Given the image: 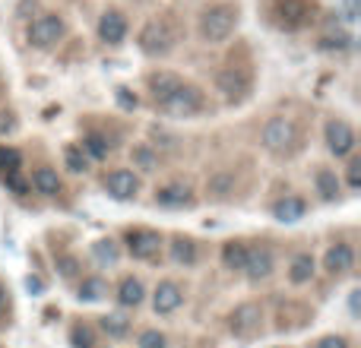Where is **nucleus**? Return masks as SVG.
<instances>
[{
    "mask_svg": "<svg viewBox=\"0 0 361 348\" xmlns=\"http://www.w3.org/2000/svg\"><path fill=\"white\" fill-rule=\"evenodd\" d=\"M314 275V256L311 254H298L292 260V269H288V279L295 282V285H305V282H311Z\"/></svg>",
    "mask_w": 361,
    "mask_h": 348,
    "instance_id": "nucleus-19",
    "label": "nucleus"
},
{
    "mask_svg": "<svg viewBox=\"0 0 361 348\" xmlns=\"http://www.w3.org/2000/svg\"><path fill=\"white\" fill-rule=\"evenodd\" d=\"M86 149L92 152L95 159H105V156H108V143H105L102 137H89V139H86Z\"/></svg>",
    "mask_w": 361,
    "mask_h": 348,
    "instance_id": "nucleus-33",
    "label": "nucleus"
},
{
    "mask_svg": "<svg viewBox=\"0 0 361 348\" xmlns=\"http://www.w3.org/2000/svg\"><path fill=\"white\" fill-rule=\"evenodd\" d=\"M133 162H137L143 171H156L159 168V156L149 149V146H137V149H133Z\"/></svg>",
    "mask_w": 361,
    "mask_h": 348,
    "instance_id": "nucleus-25",
    "label": "nucleus"
},
{
    "mask_svg": "<svg viewBox=\"0 0 361 348\" xmlns=\"http://www.w3.org/2000/svg\"><path fill=\"white\" fill-rule=\"evenodd\" d=\"M63 159H67V168L76 171V174L89 168V162H86V156H82L80 146H67V149H63Z\"/></svg>",
    "mask_w": 361,
    "mask_h": 348,
    "instance_id": "nucleus-26",
    "label": "nucleus"
},
{
    "mask_svg": "<svg viewBox=\"0 0 361 348\" xmlns=\"http://www.w3.org/2000/svg\"><path fill=\"white\" fill-rule=\"evenodd\" d=\"M180 301H184V292H180V285H175V282H159L156 298H152V304H156V313H175L178 307H180Z\"/></svg>",
    "mask_w": 361,
    "mask_h": 348,
    "instance_id": "nucleus-13",
    "label": "nucleus"
},
{
    "mask_svg": "<svg viewBox=\"0 0 361 348\" xmlns=\"http://www.w3.org/2000/svg\"><path fill=\"white\" fill-rule=\"evenodd\" d=\"M32 184L38 187V193H48V197H54V193L61 190V178H57L51 168H38L32 174Z\"/></svg>",
    "mask_w": 361,
    "mask_h": 348,
    "instance_id": "nucleus-20",
    "label": "nucleus"
},
{
    "mask_svg": "<svg viewBox=\"0 0 361 348\" xmlns=\"http://www.w3.org/2000/svg\"><path fill=\"white\" fill-rule=\"evenodd\" d=\"M260 320H263V311L257 304H241L235 307V313L228 317V330L235 336H254L260 330Z\"/></svg>",
    "mask_w": 361,
    "mask_h": 348,
    "instance_id": "nucleus-8",
    "label": "nucleus"
},
{
    "mask_svg": "<svg viewBox=\"0 0 361 348\" xmlns=\"http://www.w3.org/2000/svg\"><path fill=\"white\" fill-rule=\"evenodd\" d=\"M95 256H99V260L114 263V260H118V247H114L111 241H99V244H95Z\"/></svg>",
    "mask_w": 361,
    "mask_h": 348,
    "instance_id": "nucleus-32",
    "label": "nucleus"
},
{
    "mask_svg": "<svg viewBox=\"0 0 361 348\" xmlns=\"http://www.w3.org/2000/svg\"><path fill=\"white\" fill-rule=\"evenodd\" d=\"M178 86H180V80L175 73H165V70H162V73H152L149 76V92H152V99H156L159 105H162V101L169 99Z\"/></svg>",
    "mask_w": 361,
    "mask_h": 348,
    "instance_id": "nucleus-16",
    "label": "nucleus"
},
{
    "mask_svg": "<svg viewBox=\"0 0 361 348\" xmlns=\"http://www.w3.org/2000/svg\"><path fill=\"white\" fill-rule=\"evenodd\" d=\"M118 99H121V105H127V108L137 105V99H130V95H127V89H118Z\"/></svg>",
    "mask_w": 361,
    "mask_h": 348,
    "instance_id": "nucleus-38",
    "label": "nucleus"
},
{
    "mask_svg": "<svg viewBox=\"0 0 361 348\" xmlns=\"http://www.w3.org/2000/svg\"><path fill=\"white\" fill-rule=\"evenodd\" d=\"M127 35V19L121 16L118 10H108L105 16L99 19V38L108 44H121Z\"/></svg>",
    "mask_w": 361,
    "mask_h": 348,
    "instance_id": "nucleus-12",
    "label": "nucleus"
},
{
    "mask_svg": "<svg viewBox=\"0 0 361 348\" xmlns=\"http://www.w3.org/2000/svg\"><path fill=\"white\" fill-rule=\"evenodd\" d=\"M352 263H355V254H352L349 244H336V247L326 250L324 266L330 269L333 275H343V273H349V269H352Z\"/></svg>",
    "mask_w": 361,
    "mask_h": 348,
    "instance_id": "nucleus-14",
    "label": "nucleus"
},
{
    "mask_svg": "<svg viewBox=\"0 0 361 348\" xmlns=\"http://www.w3.org/2000/svg\"><path fill=\"white\" fill-rule=\"evenodd\" d=\"M159 108H162L165 114H175V118H193V114L203 108V92H200L197 86H184V82H180Z\"/></svg>",
    "mask_w": 361,
    "mask_h": 348,
    "instance_id": "nucleus-4",
    "label": "nucleus"
},
{
    "mask_svg": "<svg viewBox=\"0 0 361 348\" xmlns=\"http://www.w3.org/2000/svg\"><path fill=\"white\" fill-rule=\"evenodd\" d=\"M216 86L225 101H241L250 92V70L247 67H225L219 70Z\"/></svg>",
    "mask_w": 361,
    "mask_h": 348,
    "instance_id": "nucleus-5",
    "label": "nucleus"
},
{
    "mask_svg": "<svg viewBox=\"0 0 361 348\" xmlns=\"http://www.w3.org/2000/svg\"><path fill=\"white\" fill-rule=\"evenodd\" d=\"M326 143H330V152L349 156V152L355 149V133H352V127L345 124V120H330V124H326Z\"/></svg>",
    "mask_w": 361,
    "mask_h": 348,
    "instance_id": "nucleus-9",
    "label": "nucleus"
},
{
    "mask_svg": "<svg viewBox=\"0 0 361 348\" xmlns=\"http://www.w3.org/2000/svg\"><path fill=\"white\" fill-rule=\"evenodd\" d=\"M61 35H63V19L57 16V13H44V16H38L35 23L29 25V42L35 44V48H51Z\"/></svg>",
    "mask_w": 361,
    "mask_h": 348,
    "instance_id": "nucleus-6",
    "label": "nucleus"
},
{
    "mask_svg": "<svg viewBox=\"0 0 361 348\" xmlns=\"http://www.w3.org/2000/svg\"><path fill=\"white\" fill-rule=\"evenodd\" d=\"M305 199H298V197H286V199H279V203L273 206V216L279 218V222H298L301 216H305Z\"/></svg>",
    "mask_w": 361,
    "mask_h": 348,
    "instance_id": "nucleus-17",
    "label": "nucleus"
},
{
    "mask_svg": "<svg viewBox=\"0 0 361 348\" xmlns=\"http://www.w3.org/2000/svg\"><path fill=\"white\" fill-rule=\"evenodd\" d=\"M105 292H108V288H105V282H102V279H86L80 285V298L82 301H99Z\"/></svg>",
    "mask_w": 361,
    "mask_h": 348,
    "instance_id": "nucleus-27",
    "label": "nucleus"
},
{
    "mask_svg": "<svg viewBox=\"0 0 361 348\" xmlns=\"http://www.w3.org/2000/svg\"><path fill=\"white\" fill-rule=\"evenodd\" d=\"M156 203L159 206H169V209H178V206L190 203V187L187 184H169L156 193Z\"/></svg>",
    "mask_w": 361,
    "mask_h": 348,
    "instance_id": "nucleus-15",
    "label": "nucleus"
},
{
    "mask_svg": "<svg viewBox=\"0 0 361 348\" xmlns=\"http://www.w3.org/2000/svg\"><path fill=\"white\" fill-rule=\"evenodd\" d=\"M235 19H238L235 6H225V4L209 6V10L203 13V19H200V38L209 44L225 42V38L231 35V29H235Z\"/></svg>",
    "mask_w": 361,
    "mask_h": 348,
    "instance_id": "nucleus-2",
    "label": "nucleus"
},
{
    "mask_svg": "<svg viewBox=\"0 0 361 348\" xmlns=\"http://www.w3.org/2000/svg\"><path fill=\"white\" fill-rule=\"evenodd\" d=\"M244 256H247V247L241 241H228L222 247V263L228 269H244Z\"/></svg>",
    "mask_w": 361,
    "mask_h": 348,
    "instance_id": "nucleus-21",
    "label": "nucleus"
},
{
    "mask_svg": "<svg viewBox=\"0 0 361 348\" xmlns=\"http://www.w3.org/2000/svg\"><path fill=\"white\" fill-rule=\"evenodd\" d=\"M140 48L146 51L149 57H159V54H169L175 48V32L165 19H152V23L143 25L140 32Z\"/></svg>",
    "mask_w": 361,
    "mask_h": 348,
    "instance_id": "nucleus-3",
    "label": "nucleus"
},
{
    "mask_svg": "<svg viewBox=\"0 0 361 348\" xmlns=\"http://www.w3.org/2000/svg\"><path fill=\"white\" fill-rule=\"evenodd\" d=\"M301 143L298 124L292 118H273L263 127V146H267L273 156H292Z\"/></svg>",
    "mask_w": 361,
    "mask_h": 348,
    "instance_id": "nucleus-1",
    "label": "nucleus"
},
{
    "mask_svg": "<svg viewBox=\"0 0 361 348\" xmlns=\"http://www.w3.org/2000/svg\"><path fill=\"white\" fill-rule=\"evenodd\" d=\"M317 187H320V193H324L326 199H333V197L339 193V180H336V174L326 171V168H320V171H317Z\"/></svg>",
    "mask_w": 361,
    "mask_h": 348,
    "instance_id": "nucleus-24",
    "label": "nucleus"
},
{
    "mask_svg": "<svg viewBox=\"0 0 361 348\" xmlns=\"http://www.w3.org/2000/svg\"><path fill=\"white\" fill-rule=\"evenodd\" d=\"M118 298H121V304H124V307H137L140 301H143V285H140L137 279H124V282H121Z\"/></svg>",
    "mask_w": 361,
    "mask_h": 348,
    "instance_id": "nucleus-23",
    "label": "nucleus"
},
{
    "mask_svg": "<svg viewBox=\"0 0 361 348\" xmlns=\"http://www.w3.org/2000/svg\"><path fill=\"white\" fill-rule=\"evenodd\" d=\"M171 260H175V263H184V266H190V263L197 260V244H193L190 237H178V241L171 244Z\"/></svg>",
    "mask_w": 361,
    "mask_h": 348,
    "instance_id": "nucleus-22",
    "label": "nucleus"
},
{
    "mask_svg": "<svg viewBox=\"0 0 361 348\" xmlns=\"http://www.w3.org/2000/svg\"><path fill=\"white\" fill-rule=\"evenodd\" d=\"M159 247H162L159 231L137 228V231H130V235H127V250H130L137 260H152V256L159 254Z\"/></svg>",
    "mask_w": 361,
    "mask_h": 348,
    "instance_id": "nucleus-7",
    "label": "nucleus"
},
{
    "mask_svg": "<svg viewBox=\"0 0 361 348\" xmlns=\"http://www.w3.org/2000/svg\"><path fill=\"white\" fill-rule=\"evenodd\" d=\"M61 273H63V275H73V273H76V260L63 256V260H61Z\"/></svg>",
    "mask_w": 361,
    "mask_h": 348,
    "instance_id": "nucleus-37",
    "label": "nucleus"
},
{
    "mask_svg": "<svg viewBox=\"0 0 361 348\" xmlns=\"http://www.w3.org/2000/svg\"><path fill=\"white\" fill-rule=\"evenodd\" d=\"M358 180H361V162H352L349 165V184L358 187Z\"/></svg>",
    "mask_w": 361,
    "mask_h": 348,
    "instance_id": "nucleus-36",
    "label": "nucleus"
},
{
    "mask_svg": "<svg viewBox=\"0 0 361 348\" xmlns=\"http://www.w3.org/2000/svg\"><path fill=\"white\" fill-rule=\"evenodd\" d=\"M317 348H349V342H345L343 336H326L317 342Z\"/></svg>",
    "mask_w": 361,
    "mask_h": 348,
    "instance_id": "nucleus-34",
    "label": "nucleus"
},
{
    "mask_svg": "<svg viewBox=\"0 0 361 348\" xmlns=\"http://www.w3.org/2000/svg\"><path fill=\"white\" fill-rule=\"evenodd\" d=\"M105 190L111 193L114 199H133L137 197V190H140V180L133 178V171L118 168V171H111L105 178Z\"/></svg>",
    "mask_w": 361,
    "mask_h": 348,
    "instance_id": "nucleus-10",
    "label": "nucleus"
},
{
    "mask_svg": "<svg viewBox=\"0 0 361 348\" xmlns=\"http://www.w3.org/2000/svg\"><path fill=\"white\" fill-rule=\"evenodd\" d=\"M19 165H23V156L16 149H0V168H4V174L19 171Z\"/></svg>",
    "mask_w": 361,
    "mask_h": 348,
    "instance_id": "nucleus-29",
    "label": "nucleus"
},
{
    "mask_svg": "<svg viewBox=\"0 0 361 348\" xmlns=\"http://www.w3.org/2000/svg\"><path fill=\"white\" fill-rule=\"evenodd\" d=\"M6 307V292H4V285H0V311Z\"/></svg>",
    "mask_w": 361,
    "mask_h": 348,
    "instance_id": "nucleus-39",
    "label": "nucleus"
},
{
    "mask_svg": "<svg viewBox=\"0 0 361 348\" xmlns=\"http://www.w3.org/2000/svg\"><path fill=\"white\" fill-rule=\"evenodd\" d=\"M244 273L250 279H267L273 273V250L269 247H250L244 256Z\"/></svg>",
    "mask_w": 361,
    "mask_h": 348,
    "instance_id": "nucleus-11",
    "label": "nucleus"
},
{
    "mask_svg": "<svg viewBox=\"0 0 361 348\" xmlns=\"http://www.w3.org/2000/svg\"><path fill=\"white\" fill-rule=\"evenodd\" d=\"M102 326H105L108 336H124L130 330V320H124L121 313H111V317H102Z\"/></svg>",
    "mask_w": 361,
    "mask_h": 348,
    "instance_id": "nucleus-28",
    "label": "nucleus"
},
{
    "mask_svg": "<svg viewBox=\"0 0 361 348\" xmlns=\"http://www.w3.org/2000/svg\"><path fill=\"white\" fill-rule=\"evenodd\" d=\"M73 345L76 348H92L95 345L92 330H89V326H76V330H73Z\"/></svg>",
    "mask_w": 361,
    "mask_h": 348,
    "instance_id": "nucleus-30",
    "label": "nucleus"
},
{
    "mask_svg": "<svg viewBox=\"0 0 361 348\" xmlns=\"http://www.w3.org/2000/svg\"><path fill=\"white\" fill-rule=\"evenodd\" d=\"M4 180H6V184H10V187H13V190H16V193H25V190H29V184H25V180H19V178H16V171L4 174Z\"/></svg>",
    "mask_w": 361,
    "mask_h": 348,
    "instance_id": "nucleus-35",
    "label": "nucleus"
},
{
    "mask_svg": "<svg viewBox=\"0 0 361 348\" xmlns=\"http://www.w3.org/2000/svg\"><path fill=\"white\" fill-rule=\"evenodd\" d=\"M206 193L216 199H225L228 193H235V174L231 171H216L209 180H206Z\"/></svg>",
    "mask_w": 361,
    "mask_h": 348,
    "instance_id": "nucleus-18",
    "label": "nucleus"
},
{
    "mask_svg": "<svg viewBox=\"0 0 361 348\" xmlns=\"http://www.w3.org/2000/svg\"><path fill=\"white\" fill-rule=\"evenodd\" d=\"M140 348H165V336L156 330H146L143 336H140Z\"/></svg>",
    "mask_w": 361,
    "mask_h": 348,
    "instance_id": "nucleus-31",
    "label": "nucleus"
}]
</instances>
